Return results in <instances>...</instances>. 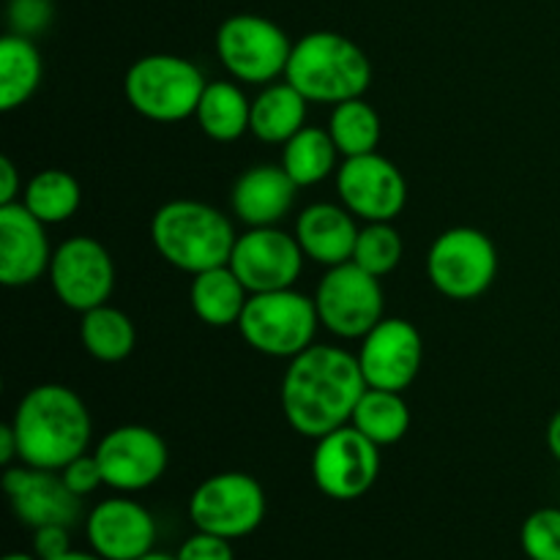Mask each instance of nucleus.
<instances>
[{"label":"nucleus","mask_w":560,"mask_h":560,"mask_svg":"<svg viewBox=\"0 0 560 560\" xmlns=\"http://www.w3.org/2000/svg\"><path fill=\"white\" fill-rule=\"evenodd\" d=\"M295 195L299 184L282 164H257L235 180L230 206L246 228H277L293 208Z\"/></svg>","instance_id":"obj_20"},{"label":"nucleus","mask_w":560,"mask_h":560,"mask_svg":"<svg viewBox=\"0 0 560 560\" xmlns=\"http://www.w3.org/2000/svg\"><path fill=\"white\" fill-rule=\"evenodd\" d=\"M151 241L164 262L186 273L228 266L238 241L233 222L200 200H170L153 213Z\"/></svg>","instance_id":"obj_3"},{"label":"nucleus","mask_w":560,"mask_h":560,"mask_svg":"<svg viewBox=\"0 0 560 560\" xmlns=\"http://www.w3.org/2000/svg\"><path fill=\"white\" fill-rule=\"evenodd\" d=\"M421 359H424L421 334L402 317H383L361 339L359 364L370 388L402 394L419 377Z\"/></svg>","instance_id":"obj_16"},{"label":"nucleus","mask_w":560,"mask_h":560,"mask_svg":"<svg viewBox=\"0 0 560 560\" xmlns=\"http://www.w3.org/2000/svg\"><path fill=\"white\" fill-rule=\"evenodd\" d=\"M60 476H63L66 487H69L77 498L91 495V492H96L98 487L104 485L102 465H98L96 454H88V452L80 454L77 459H71V463L60 470Z\"/></svg>","instance_id":"obj_33"},{"label":"nucleus","mask_w":560,"mask_h":560,"mask_svg":"<svg viewBox=\"0 0 560 560\" xmlns=\"http://www.w3.org/2000/svg\"><path fill=\"white\" fill-rule=\"evenodd\" d=\"M189 301L195 315L211 328L238 326L241 312L249 301V290L241 284L230 266L211 268V271L195 273L189 288Z\"/></svg>","instance_id":"obj_23"},{"label":"nucleus","mask_w":560,"mask_h":560,"mask_svg":"<svg viewBox=\"0 0 560 560\" xmlns=\"http://www.w3.org/2000/svg\"><path fill=\"white\" fill-rule=\"evenodd\" d=\"M20 202L44 224H60L77 213L82 202V189L71 173L49 167L27 180Z\"/></svg>","instance_id":"obj_28"},{"label":"nucleus","mask_w":560,"mask_h":560,"mask_svg":"<svg viewBox=\"0 0 560 560\" xmlns=\"http://www.w3.org/2000/svg\"><path fill=\"white\" fill-rule=\"evenodd\" d=\"M189 520L197 530L222 539H244L266 520V490L249 474H217L189 498Z\"/></svg>","instance_id":"obj_9"},{"label":"nucleus","mask_w":560,"mask_h":560,"mask_svg":"<svg viewBox=\"0 0 560 560\" xmlns=\"http://www.w3.org/2000/svg\"><path fill=\"white\" fill-rule=\"evenodd\" d=\"M337 153L339 151L328 129L304 126L299 135H293L284 142L282 167L299 184V189L301 186H315L334 173Z\"/></svg>","instance_id":"obj_29"},{"label":"nucleus","mask_w":560,"mask_h":560,"mask_svg":"<svg viewBox=\"0 0 560 560\" xmlns=\"http://www.w3.org/2000/svg\"><path fill=\"white\" fill-rule=\"evenodd\" d=\"M342 206L364 222H394L408 202V184L392 159L381 153L345 159L337 170Z\"/></svg>","instance_id":"obj_14"},{"label":"nucleus","mask_w":560,"mask_h":560,"mask_svg":"<svg viewBox=\"0 0 560 560\" xmlns=\"http://www.w3.org/2000/svg\"><path fill=\"white\" fill-rule=\"evenodd\" d=\"M14 457H20V446H16L14 427L3 424L0 427V463L9 465Z\"/></svg>","instance_id":"obj_38"},{"label":"nucleus","mask_w":560,"mask_h":560,"mask_svg":"<svg viewBox=\"0 0 560 560\" xmlns=\"http://www.w3.org/2000/svg\"><path fill=\"white\" fill-rule=\"evenodd\" d=\"M88 541L104 560H140L153 552L156 523L131 498H107L88 514Z\"/></svg>","instance_id":"obj_19"},{"label":"nucleus","mask_w":560,"mask_h":560,"mask_svg":"<svg viewBox=\"0 0 560 560\" xmlns=\"http://www.w3.org/2000/svg\"><path fill=\"white\" fill-rule=\"evenodd\" d=\"M320 326L339 339H364L383 320L381 279L353 260L328 268L315 290Z\"/></svg>","instance_id":"obj_10"},{"label":"nucleus","mask_w":560,"mask_h":560,"mask_svg":"<svg viewBox=\"0 0 560 560\" xmlns=\"http://www.w3.org/2000/svg\"><path fill=\"white\" fill-rule=\"evenodd\" d=\"M284 80L299 88L306 102L342 104L370 91L372 63L353 38L315 31L293 44Z\"/></svg>","instance_id":"obj_4"},{"label":"nucleus","mask_w":560,"mask_h":560,"mask_svg":"<svg viewBox=\"0 0 560 560\" xmlns=\"http://www.w3.org/2000/svg\"><path fill=\"white\" fill-rule=\"evenodd\" d=\"M49 284L63 306L74 312L107 304L115 290V262L102 241L74 235L52 252Z\"/></svg>","instance_id":"obj_12"},{"label":"nucleus","mask_w":560,"mask_h":560,"mask_svg":"<svg viewBox=\"0 0 560 560\" xmlns=\"http://www.w3.org/2000/svg\"><path fill=\"white\" fill-rule=\"evenodd\" d=\"M381 474V446L345 424L317 438L312 454V479L331 501H359L375 487Z\"/></svg>","instance_id":"obj_11"},{"label":"nucleus","mask_w":560,"mask_h":560,"mask_svg":"<svg viewBox=\"0 0 560 560\" xmlns=\"http://www.w3.org/2000/svg\"><path fill=\"white\" fill-rule=\"evenodd\" d=\"M299 238L279 228H249L238 235L228 266L252 293L288 290L299 282L304 268Z\"/></svg>","instance_id":"obj_13"},{"label":"nucleus","mask_w":560,"mask_h":560,"mask_svg":"<svg viewBox=\"0 0 560 560\" xmlns=\"http://www.w3.org/2000/svg\"><path fill=\"white\" fill-rule=\"evenodd\" d=\"M306 107L310 102L299 88L290 85L288 80L273 82L262 88L260 96L252 102L249 131L257 140L284 145L306 126Z\"/></svg>","instance_id":"obj_22"},{"label":"nucleus","mask_w":560,"mask_h":560,"mask_svg":"<svg viewBox=\"0 0 560 560\" xmlns=\"http://www.w3.org/2000/svg\"><path fill=\"white\" fill-rule=\"evenodd\" d=\"M9 20L14 33L33 38L52 20V3L49 0H11Z\"/></svg>","instance_id":"obj_34"},{"label":"nucleus","mask_w":560,"mask_h":560,"mask_svg":"<svg viewBox=\"0 0 560 560\" xmlns=\"http://www.w3.org/2000/svg\"><path fill=\"white\" fill-rule=\"evenodd\" d=\"M432 288L452 301H474L498 277V249L490 235L476 228H452L432 241L427 252Z\"/></svg>","instance_id":"obj_7"},{"label":"nucleus","mask_w":560,"mask_h":560,"mask_svg":"<svg viewBox=\"0 0 560 560\" xmlns=\"http://www.w3.org/2000/svg\"><path fill=\"white\" fill-rule=\"evenodd\" d=\"M44 60L31 36L5 33L0 38V109L22 107L42 85Z\"/></svg>","instance_id":"obj_24"},{"label":"nucleus","mask_w":560,"mask_h":560,"mask_svg":"<svg viewBox=\"0 0 560 560\" xmlns=\"http://www.w3.org/2000/svg\"><path fill=\"white\" fill-rule=\"evenodd\" d=\"M381 115L361 96L334 104L331 120H328V135H331L334 145H337V151L345 159L375 153L377 142H381Z\"/></svg>","instance_id":"obj_30"},{"label":"nucleus","mask_w":560,"mask_h":560,"mask_svg":"<svg viewBox=\"0 0 560 560\" xmlns=\"http://www.w3.org/2000/svg\"><path fill=\"white\" fill-rule=\"evenodd\" d=\"M350 424L370 438L377 446H394L402 441L410 430V410L408 402L399 392H386V388H370L361 394L359 405L353 410Z\"/></svg>","instance_id":"obj_27"},{"label":"nucleus","mask_w":560,"mask_h":560,"mask_svg":"<svg viewBox=\"0 0 560 560\" xmlns=\"http://www.w3.org/2000/svg\"><path fill=\"white\" fill-rule=\"evenodd\" d=\"M206 85V77L191 60L167 52L135 60L124 77L126 102L135 113L156 124L191 118Z\"/></svg>","instance_id":"obj_5"},{"label":"nucleus","mask_w":560,"mask_h":560,"mask_svg":"<svg viewBox=\"0 0 560 560\" xmlns=\"http://www.w3.org/2000/svg\"><path fill=\"white\" fill-rule=\"evenodd\" d=\"M547 448H550L552 457L560 463V410L552 416L550 424H547Z\"/></svg>","instance_id":"obj_39"},{"label":"nucleus","mask_w":560,"mask_h":560,"mask_svg":"<svg viewBox=\"0 0 560 560\" xmlns=\"http://www.w3.org/2000/svg\"><path fill=\"white\" fill-rule=\"evenodd\" d=\"M80 342L96 361L118 364V361L129 359L137 345L135 323L126 312L102 304L96 310L82 312Z\"/></svg>","instance_id":"obj_26"},{"label":"nucleus","mask_w":560,"mask_h":560,"mask_svg":"<svg viewBox=\"0 0 560 560\" xmlns=\"http://www.w3.org/2000/svg\"><path fill=\"white\" fill-rule=\"evenodd\" d=\"M295 238L310 260L334 268L353 260L359 228L350 217L348 208L331 206V202H315L304 208L295 222Z\"/></svg>","instance_id":"obj_21"},{"label":"nucleus","mask_w":560,"mask_h":560,"mask_svg":"<svg viewBox=\"0 0 560 560\" xmlns=\"http://www.w3.org/2000/svg\"><path fill=\"white\" fill-rule=\"evenodd\" d=\"M22 191L20 186V173H16L14 162L11 159H0V206H9L16 202V195Z\"/></svg>","instance_id":"obj_37"},{"label":"nucleus","mask_w":560,"mask_h":560,"mask_svg":"<svg viewBox=\"0 0 560 560\" xmlns=\"http://www.w3.org/2000/svg\"><path fill=\"white\" fill-rule=\"evenodd\" d=\"M178 560H235L230 539H222L217 534H206V530H197L195 536L180 545V550L175 552Z\"/></svg>","instance_id":"obj_35"},{"label":"nucleus","mask_w":560,"mask_h":560,"mask_svg":"<svg viewBox=\"0 0 560 560\" xmlns=\"http://www.w3.org/2000/svg\"><path fill=\"white\" fill-rule=\"evenodd\" d=\"M22 465L63 470L88 452L93 435L91 410L80 394L60 383L33 386L11 419Z\"/></svg>","instance_id":"obj_2"},{"label":"nucleus","mask_w":560,"mask_h":560,"mask_svg":"<svg viewBox=\"0 0 560 560\" xmlns=\"http://www.w3.org/2000/svg\"><path fill=\"white\" fill-rule=\"evenodd\" d=\"M140 560H178V558L167 556V552H148V556H142Z\"/></svg>","instance_id":"obj_41"},{"label":"nucleus","mask_w":560,"mask_h":560,"mask_svg":"<svg viewBox=\"0 0 560 560\" xmlns=\"http://www.w3.org/2000/svg\"><path fill=\"white\" fill-rule=\"evenodd\" d=\"M104 485L118 492H142L156 485L167 470V443L156 430L124 424L107 432L96 446Z\"/></svg>","instance_id":"obj_15"},{"label":"nucleus","mask_w":560,"mask_h":560,"mask_svg":"<svg viewBox=\"0 0 560 560\" xmlns=\"http://www.w3.org/2000/svg\"><path fill=\"white\" fill-rule=\"evenodd\" d=\"M320 317L315 299H306L299 290H271L252 293L241 312V337L252 350L271 359H295L315 339Z\"/></svg>","instance_id":"obj_6"},{"label":"nucleus","mask_w":560,"mask_h":560,"mask_svg":"<svg viewBox=\"0 0 560 560\" xmlns=\"http://www.w3.org/2000/svg\"><path fill=\"white\" fill-rule=\"evenodd\" d=\"M3 490L9 495L11 509L16 517L33 530L42 525H74L80 520V501L66 487L60 470L31 468H5Z\"/></svg>","instance_id":"obj_17"},{"label":"nucleus","mask_w":560,"mask_h":560,"mask_svg":"<svg viewBox=\"0 0 560 560\" xmlns=\"http://www.w3.org/2000/svg\"><path fill=\"white\" fill-rule=\"evenodd\" d=\"M3 560H38L36 556H27V552H11V556H5Z\"/></svg>","instance_id":"obj_42"},{"label":"nucleus","mask_w":560,"mask_h":560,"mask_svg":"<svg viewBox=\"0 0 560 560\" xmlns=\"http://www.w3.org/2000/svg\"><path fill=\"white\" fill-rule=\"evenodd\" d=\"M293 42L273 20L260 14H233L219 25L217 55L238 82L266 85L288 71Z\"/></svg>","instance_id":"obj_8"},{"label":"nucleus","mask_w":560,"mask_h":560,"mask_svg":"<svg viewBox=\"0 0 560 560\" xmlns=\"http://www.w3.org/2000/svg\"><path fill=\"white\" fill-rule=\"evenodd\" d=\"M47 224L22 202L0 206V282L5 288H27L49 271Z\"/></svg>","instance_id":"obj_18"},{"label":"nucleus","mask_w":560,"mask_h":560,"mask_svg":"<svg viewBox=\"0 0 560 560\" xmlns=\"http://www.w3.org/2000/svg\"><path fill=\"white\" fill-rule=\"evenodd\" d=\"M402 252V238L392 228V222H366V228H361L355 238L353 262L381 279L399 266Z\"/></svg>","instance_id":"obj_31"},{"label":"nucleus","mask_w":560,"mask_h":560,"mask_svg":"<svg viewBox=\"0 0 560 560\" xmlns=\"http://www.w3.org/2000/svg\"><path fill=\"white\" fill-rule=\"evenodd\" d=\"M525 556L530 560H560V509H539L520 530Z\"/></svg>","instance_id":"obj_32"},{"label":"nucleus","mask_w":560,"mask_h":560,"mask_svg":"<svg viewBox=\"0 0 560 560\" xmlns=\"http://www.w3.org/2000/svg\"><path fill=\"white\" fill-rule=\"evenodd\" d=\"M366 392L359 355L334 345H310L290 359L282 377V410L299 435L317 438L350 424Z\"/></svg>","instance_id":"obj_1"},{"label":"nucleus","mask_w":560,"mask_h":560,"mask_svg":"<svg viewBox=\"0 0 560 560\" xmlns=\"http://www.w3.org/2000/svg\"><path fill=\"white\" fill-rule=\"evenodd\" d=\"M69 550V525H42V528L33 530V556L38 560H52Z\"/></svg>","instance_id":"obj_36"},{"label":"nucleus","mask_w":560,"mask_h":560,"mask_svg":"<svg viewBox=\"0 0 560 560\" xmlns=\"http://www.w3.org/2000/svg\"><path fill=\"white\" fill-rule=\"evenodd\" d=\"M52 560H104L102 556H96V552H77V550H69L63 552V556L52 558Z\"/></svg>","instance_id":"obj_40"},{"label":"nucleus","mask_w":560,"mask_h":560,"mask_svg":"<svg viewBox=\"0 0 560 560\" xmlns=\"http://www.w3.org/2000/svg\"><path fill=\"white\" fill-rule=\"evenodd\" d=\"M195 118L211 140L233 142L249 131L252 102L235 82H208Z\"/></svg>","instance_id":"obj_25"}]
</instances>
